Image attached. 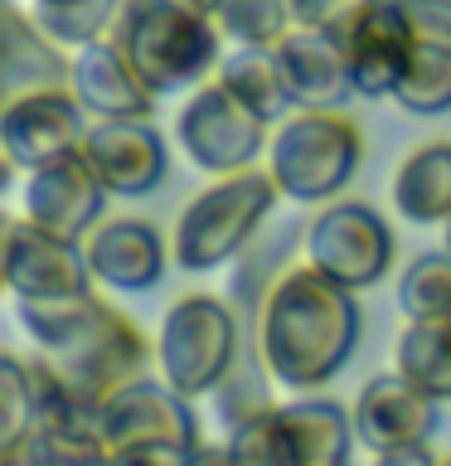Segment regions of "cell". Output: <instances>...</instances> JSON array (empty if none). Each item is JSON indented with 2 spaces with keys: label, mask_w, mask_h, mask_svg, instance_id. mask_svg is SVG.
<instances>
[{
  "label": "cell",
  "mask_w": 451,
  "mask_h": 466,
  "mask_svg": "<svg viewBox=\"0 0 451 466\" xmlns=\"http://www.w3.org/2000/svg\"><path fill=\"white\" fill-rule=\"evenodd\" d=\"M247 350L243 316L228 297L214 291H189L165 311L155 335V370L170 389L185 399H204L218 393V384L233 374V364Z\"/></svg>",
  "instance_id": "5b68a950"
},
{
  "label": "cell",
  "mask_w": 451,
  "mask_h": 466,
  "mask_svg": "<svg viewBox=\"0 0 451 466\" xmlns=\"http://www.w3.org/2000/svg\"><path fill=\"white\" fill-rule=\"evenodd\" d=\"M49 360L58 364V374H64L73 389L87 393V399H107L112 389H122V384L145 374V364H151V340L141 335V326L131 316H122L112 301H102V311L87 320V330Z\"/></svg>",
  "instance_id": "9c48e42d"
},
{
  "label": "cell",
  "mask_w": 451,
  "mask_h": 466,
  "mask_svg": "<svg viewBox=\"0 0 451 466\" xmlns=\"http://www.w3.org/2000/svg\"><path fill=\"white\" fill-rule=\"evenodd\" d=\"M97 287L93 262L83 238L35 224V218H10L5 224V291L15 297H68V291Z\"/></svg>",
  "instance_id": "30bf717a"
},
{
  "label": "cell",
  "mask_w": 451,
  "mask_h": 466,
  "mask_svg": "<svg viewBox=\"0 0 451 466\" xmlns=\"http://www.w3.org/2000/svg\"><path fill=\"white\" fill-rule=\"evenodd\" d=\"M407 20H413L417 44H432V49L451 54V0H403Z\"/></svg>",
  "instance_id": "1f68e13d"
},
{
  "label": "cell",
  "mask_w": 451,
  "mask_h": 466,
  "mask_svg": "<svg viewBox=\"0 0 451 466\" xmlns=\"http://www.w3.org/2000/svg\"><path fill=\"white\" fill-rule=\"evenodd\" d=\"M446 253H451V224H446Z\"/></svg>",
  "instance_id": "74e56055"
},
{
  "label": "cell",
  "mask_w": 451,
  "mask_h": 466,
  "mask_svg": "<svg viewBox=\"0 0 451 466\" xmlns=\"http://www.w3.org/2000/svg\"><path fill=\"white\" fill-rule=\"evenodd\" d=\"M83 156L93 160V170L102 175V185L116 199H141L165 180L170 151L165 137L151 127V116H122V122H97L87 127Z\"/></svg>",
  "instance_id": "5bb4252c"
},
{
  "label": "cell",
  "mask_w": 451,
  "mask_h": 466,
  "mask_svg": "<svg viewBox=\"0 0 451 466\" xmlns=\"http://www.w3.org/2000/svg\"><path fill=\"white\" fill-rule=\"evenodd\" d=\"M306 262H316L326 277L345 282L349 291H369L393 272L398 258V238H393L388 218L374 204L359 199H330L320 214L306 224Z\"/></svg>",
  "instance_id": "52a82bcc"
},
{
  "label": "cell",
  "mask_w": 451,
  "mask_h": 466,
  "mask_svg": "<svg viewBox=\"0 0 451 466\" xmlns=\"http://www.w3.org/2000/svg\"><path fill=\"white\" fill-rule=\"evenodd\" d=\"M442 428V408L432 393H422L407 374H374L355 399V437L369 451L407 447V442H432Z\"/></svg>",
  "instance_id": "9a60e30c"
},
{
  "label": "cell",
  "mask_w": 451,
  "mask_h": 466,
  "mask_svg": "<svg viewBox=\"0 0 451 466\" xmlns=\"http://www.w3.org/2000/svg\"><path fill=\"white\" fill-rule=\"evenodd\" d=\"M97 311H102L97 287L68 291V297H15V316H20L25 335L44 355H58L64 345H73Z\"/></svg>",
  "instance_id": "603a6c76"
},
{
  "label": "cell",
  "mask_w": 451,
  "mask_h": 466,
  "mask_svg": "<svg viewBox=\"0 0 451 466\" xmlns=\"http://www.w3.org/2000/svg\"><path fill=\"white\" fill-rule=\"evenodd\" d=\"M442 466H451V457H442Z\"/></svg>",
  "instance_id": "f35d334b"
},
{
  "label": "cell",
  "mask_w": 451,
  "mask_h": 466,
  "mask_svg": "<svg viewBox=\"0 0 451 466\" xmlns=\"http://www.w3.org/2000/svg\"><path fill=\"white\" fill-rule=\"evenodd\" d=\"M199 447L185 442H131V447H112L107 457L112 466H189Z\"/></svg>",
  "instance_id": "d6a6232c"
},
{
  "label": "cell",
  "mask_w": 451,
  "mask_h": 466,
  "mask_svg": "<svg viewBox=\"0 0 451 466\" xmlns=\"http://www.w3.org/2000/svg\"><path fill=\"white\" fill-rule=\"evenodd\" d=\"M87 112L73 87H39V93L5 97L0 107V141L15 170H39L49 160H64L73 151H83L87 141Z\"/></svg>",
  "instance_id": "ba28073f"
},
{
  "label": "cell",
  "mask_w": 451,
  "mask_h": 466,
  "mask_svg": "<svg viewBox=\"0 0 451 466\" xmlns=\"http://www.w3.org/2000/svg\"><path fill=\"white\" fill-rule=\"evenodd\" d=\"M267 131L272 127L218 78L199 83L180 107V116H175V141H180L189 166L204 175H233L267 160V146H272Z\"/></svg>",
  "instance_id": "8992f818"
},
{
  "label": "cell",
  "mask_w": 451,
  "mask_h": 466,
  "mask_svg": "<svg viewBox=\"0 0 451 466\" xmlns=\"http://www.w3.org/2000/svg\"><path fill=\"white\" fill-rule=\"evenodd\" d=\"M276 58H282V73H286V87H291V97H296V107L340 112V107H349V97H359L345 39L330 35V29L296 25L282 44H276Z\"/></svg>",
  "instance_id": "ac0fdd59"
},
{
  "label": "cell",
  "mask_w": 451,
  "mask_h": 466,
  "mask_svg": "<svg viewBox=\"0 0 451 466\" xmlns=\"http://www.w3.org/2000/svg\"><path fill=\"white\" fill-rule=\"evenodd\" d=\"M189 5H199V10H209V15H214V10H218V0H189Z\"/></svg>",
  "instance_id": "d590c367"
},
{
  "label": "cell",
  "mask_w": 451,
  "mask_h": 466,
  "mask_svg": "<svg viewBox=\"0 0 451 466\" xmlns=\"http://www.w3.org/2000/svg\"><path fill=\"white\" fill-rule=\"evenodd\" d=\"M107 195L112 189L102 185L93 160L83 151H73L64 160H49V166L29 170L25 189H20V204H25V218H35V224L64 233V238H87V233L102 224Z\"/></svg>",
  "instance_id": "7c38bea8"
},
{
  "label": "cell",
  "mask_w": 451,
  "mask_h": 466,
  "mask_svg": "<svg viewBox=\"0 0 451 466\" xmlns=\"http://www.w3.org/2000/svg\"><path fill=\"white\" fill-rule=\"evenodd\" d=\"M195 399H185L180 389H170L165 379H131V384L112 389L102 399V442L112 447H131V442H185V447H204L199 437V418Z\"/></svg>",
  "instance_id": "8fae6325"
},
{
  "label": "cell",
  "mask_w": 451,
  "mask_h": 466,
  "mask_svg": "<svg viewBox=\"0 0 451 466\" xmlns=\"http://www.w3.org/2000/svg\"><path fill=\"white\" fill-rule=\"evenodd\" d=\"M272 451L276 466H345L355 437V413L335 399L296 393L291 403H272Z\"/></svg>",
  "instance_id": "2e32d148"
},
{
  "label": "cell",
  "mask_w": 451,
  "mask_h": 466,
  "mask_svg": "<svg viewBox=\"0 0 451 466\" xmlns=\"http://www.w3.org/2000/svg\"><path fill=\"white\" fill-rule=\"evenodd\" d=\"M0 451L25 447L39 428V389H35V370L25 355H5L0 360Z\"/></svg>",
  "instance_id": "4316f807"
},
{
  "label": "cell",
  "mask_w": 451,
  "mask_h": 466,
  "mask_svg": "<svg viewBox=\"0 0 451 466\" xmlns=\"http://www.w3.org/2000/svg\"><path fill=\"white\" fill-rule=\"evenodd\" d=\"M374 466H442V457L432 451V442H407V447L374 451Z\"/></svg>",
  "instance_id": "836d02e7"
},
{
  "label": "cell",
  "mask_w": 451,
  "mask_h": 466,
  "mask_svg": "<svg viewBox=\"0 0 451 466\" xmlns=\"http://www.w3.org/2000/svg\"><path fill=\"white\" fill-rule=\"evenodd\" d=\"M189 466H238V461H233V451H228V447H199Z\"/></svg>",
  "instance_id": "e575fe53"
},
{
  "label": "cell",
  "mask_w": 451,
  "mask_h": 466,
  "mask_svg": "<svg viewBox=\"0 0 451 466\" xmlns=\"http://www.w3.org/2000/svg\"><path fill=\"white\" fill-rule=\"evenodd\" d=\"M35 5H68V0H35Z\"/></svg>",
  "instance_id": "8d00e7d4"
},
{
  "label": "cell",
  "mask_w": 451,
  "mask_h": 466,
  "mask_svg": "<svg viewBox=\"0 0 451 466\" xmlns=\"http://www.w3.org/2000/svg\"><path fill=\"white\" fill-rule=\"evenodd\" d=\"M393 209L417 228L451 224V141H427L403 156L393 175Z\"/></svg>",
  "instance_id": "44dd1931"
},
{
  "label": "cell",
  "mask_w": 451,
  "mask_h": 466,
  "mask_svg": "<svg viewBox=\"0 0 451 466\" xmlns=\"http://www.w3.org/2000/svg\"><path fill=\"white\" fill-rule=\"evenodd\" d=\"M345 54H349V73H355V93L359 97H393L403 83L407 64L417 54V35L407 20L403 0H374L364 5V15L345 29Z\"/></svg>",
  "instance_id": "4fadbf2b"
},
{
  "label": "cell",
  "mask_w": 451,
  "mask_h": 466,
  "mask_svg": "<svg viewBox=\"0 0 451 466\" xmlns=\"http://www.w3.org/2000/svg\"><path fill=\"white\" fill-rule=\"evenodd\" d=\"M218 83H228L238 102H247L262 122H286L296 112V97L286 87V73H282V58L276 49H257V44H233V54L218 64Z\"/></svg>",
  "instance_id": "7402d4cb"
},
{
  "label": "cell",
  "mask_w": 451,
  "mask_h": 466,
  "mask_svg": "<svg viewBox=\"0 0 451 466\" xmlns=\"http://www.w3.org/2000/svg\"><path fill=\"white\" fill-rule=\"evenodd\" d=\"M345 466H349V461H345Z\"/></svg>",
  "instance_id": "ab89813d"
},
{
  "label": "cell",
  "mask_w": 451,
  "mask_h": 466,
  "mask_svg": "<svg viewBox=\"0 0 451 466\" xmlns=\"http://www.w3.org/2000/svg\"><path fill=\"white\" fill-rule=\"evenodd\" d=\"M393 370L407 374L436 403L451 399V320H407L393 350Z\"/></svg>",
  "instance_id": "cb8c5ba5"
},
{
  "label": "cell",
  "mask_w": 451,
  "mask_h": 466,
  "mask_svg": "<svg viewBox=\"0 0 451 466\" xmlns=\"http://www.w3.org/2000/svg\"><path fill=\"white\" fill-rule=\"evenodd\" d=\"M364 166V131L355 116L330 107H296L276 122L267 146V170L276 175L291 204H330L340 199Z\"/></svg>",
  "instance_id": "277c9868"
},
{
  "label": "cell",
  "mask_w": 451,
  "mask_h": 466,
  "mask_svg": "<svg viewBox=\"0 0 451 466\" xmlns=\"http://www.w3.org/2000/svg\"><path fill=\"white\" fill-rule=\"evenodd\" d=\"M393 102H398L403 112H413V116L451 112V54L432 49V44H417V54H413V64H407Z\"/></svg>",
  "instance_id": "83f0119b"
},
{
  "label": "cell",
  "mask_w": 451,
  "mask_h": 466,
  "mask_svg": "<svg viewBox=\"0 0 451 466\" xmlns=\"http://www.w3.org/2000/svg\"><path fill=\"white\" fill-rule=\"evenodd\" d=\"M0 457H15L20 466H112L107 447L102 442H83V437H58V432H35L25 447L0 451Z\"/></svg>",
  "instance_id": "f546056e"
},
{
  "label": "cell",
  "mask_w": 451,
  "mask_h": 466,
  "mask_svg": "<svg viewBox=\"0 0 451 466\" xmlns=\"http://www.w3.org/2000/svg\"><path fill=\"white\" fill-rule=\"evenodd\" d=\"M282 185L267 166H247L233 175H214L195 199L180 209V224L170 233L175 268L180 272H218L233 268V258L267 228Z\"/></svg>",
  "instance_id": "3957f363"
},
{
  "label": "cell",
  "mask_w": 451,
  "mask_h": 466,
  "mask_svg": "<svg viewBox=\"0 0 451 466\" xmlns=\"http://www.w3.org/2000/svg\"><path fill=\"white\" fill-rule=\"evenodd\" d=\"M364 5H374V0H291V15H296V25H306V29L345 35V29L364 15Z\"/></svg>",
  "instance_id": "4dcf8cb0"
},
{
  "label": "cell",
  "mask_w": 451,
  "mask_h": 466,
  "mask_svg": "<svg viewBox=\"0 0 451 466\" xmlns=\"http://www.w3.org/2000/svg\"><path fill=\"white\" fill-rule=\"evenodd\" d=\"M122 0H68V5H35V20L44 25V35L58 39L64 49L78 54L83 44H97L112 35Z\"/></svg>",
  "instance_id": "f1b7e54d"
},
{
  "label": "cell",
  "mask_w": 451,
  "mask_h": 466,
  "mask_svg": "<svg viewBox=\"0 0 451 466\" xmlns=\"http://www.w3.org/2000/svg\"><path fill=\"white\" fill-rule=\"evenodd\" d=\"M112 39L151 83L155 97L199 87L224 64V29L209 10L189 0H122Z\"/></svg>",
  "instance_id": "7a4b0ae2"
},
{
  "label": "cell",
  "mask_w": 451,
  "mask_h": 466,
  "mask_svg": "<svg viewBox=\"0 0 451 466\" xmlns=\"http://www.w3.org/2000/svg\"><path fill=\"white\" fill-rule=\"evenodd\" d=\"M364 335L359 291L335 282L316 262H291L262 301L253 350L272 370L276 389L316 393L355 360Z\"/></svg>",
  "instance_id": "6da1fadb"
},
{
  "label": "cell",
  "mask_w": 451,
  "mask_h": 466,
  "mask_svg": "<svg viewBox=\"0 0 451 466\" xmlns=\"http://www.w3.org/2000/svg\"><path fill=\"white\" fill-rule=\"evenodd\" d=\"M93 277L112 291H151L165 282V268L175 262V248L165 243L151 218H107L83 238Z\"/></svg>",
  "instance_id": "e0dca14e"
},
{
  "label": "cell",
  "mask_w": 451,
  "mask_h": 466,
  "mask_svg": "<svg viewBox=\"0 0 451 466\" xmlns=\"http://www.w3.org/2000/svg\"><path fill=\"white\" fill-rule=\"evenodd\" d=\"M0 44H5V97L39 93V87H68L73 78V49H64L58 39L44 35V25L35 20V10H20L10 0L5 20H0Z\"/></svg>",
  "instance_id": "ffe728a7"
},
{
  "label": "cell",
  "mask_w": 451,
  "mask_h": 466,
  "mask_svg": "<svg viewBox=\"0 0 451 466\" xmlns=\"http://www.w3.org/2000/svg\"><path fill=\"white\" fill-rule=\"evenodd\" d=\"M403 320H451V253H422L398 277Z\"/></svg>",
  "instance_id": "d4e9b609"
},
{
  "label": "cell",
  "mask_w": 451,
  "mask_h": 466,
  "mask_svg": "<svg viewBox=\"0 0 451 466\" xmlns=\"http://www.w3.org/2000/svg\"><path fill=\"white\" fill-rule=\"evenodd\" d=\"M68 87L78 93V102L102 122H122V116H151L155 112V93L151 83L136 73V64L122 54V44L112 35L97 44H83L73 54V78Z\"/></svg>",
  "instance_id": "d6986e66"
},
{
  "label": "cell",
  "mask_w": 451,
  "mask_h": 466,
  "mask_svg": "<svg viewBox=\"0 0 451 466\" xmlns=\"http://www.w3.org/2000/svg\"><path fill=\"white\" fill-rule=\"evenodd\" d=\"M214 20L224 29V39L257 44V49H276V44L296 29L291 0H218Z\"/></svg>",
  "instance_id": "484cf974"
}]
</instances>
